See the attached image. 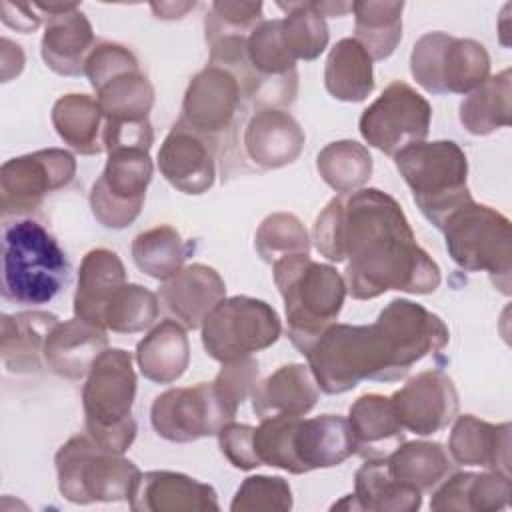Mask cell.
Wrapping results in <instances>:
<instances>
[{"label": "cell", "mask_w": 512, "mask_h": 512, "mask_svg": "<svg viewBox=\"0 0 512 512\" xmlns=\"http://www.w3.org/2000/svg\"><path fill=\"white\" fill-rule=\"evenodd\" d=\"M136 362L144 378L156 384L176 382L188 368L190 344L186 328L176 320H162L136 346Z\"/></svg>", "instance_id": "cell-32"}, {"label": "cell", "mask_w": 512, "mask_h": 512, "mask_svg": "<svg viewBox=\"0 0 512 512\" xmlns=\"http://www.w3.org/2000/svg\"><path fill=\"white\" fill-rule=\"evenodd\" d=\"M510 424H490L472 414L456 418L448 452L460 466H480L510 476Z\"/></svg>", "instance_id": "cell-25"}, {"label": "cell", "mask_w": 512, "mask_h": 512, "mask_svg": "<svg viewBox=\"0 0 512 512\" xmlns=\"http://www.w3.org/2000/svg\"><path fill=\"white\" fill-rule=\"evenodd\" d=\"M258 382V362L248 356L242 360L222 364V370L212 380L214 392L226 412L234 418L238 406L252 394Z\"/></svg>", "instance_id": "cell-46"}, {"label": "cell", "mask_w": 512, "mask_h": 512, "mask_svg": "<svg viewBox=\"0 0 512 512\" xmlns=\"http://www.w3.org/2000/svg\"><path fill=\"white\" fill-rule=\"evenodd\" d=\"M262 8V2H212L204 18L206 42L212 44L224 36H248L264 20Z\"/></svg>", "instance_id": "cell-45"}, {"label": "cell", "mask_w": 512, "mask_h": 512, "mask_svg": "<svg viewBox=\"0 0 512 512\" xmlns=\"http://www.w3.org/2000/svg\"><path fill=\"white\" fill-rule=\"evenodd\" d=\"M410 72L430 94H468L490 76V56L472 38L422 34L410 54Z\"/></svg>", "instance_id": "cell-10"}, {"label": "cell", "mask_w": 512, "mask_h": 512, "mask_svg": "<svg viewBox=\"0 0 512 512\" xmlns=\"http://www.w3.org/2000/svg\"><path fill=\"white\" fill-rule=\"evenodd\" d=\"M158 296L176 322L186 330H196L212 308L226 298V284L212 266L196 262L166 280Z\"/></svg>", "instance_id": "cell-22"}, {"label": "cell", "mask_w": 512, "mask_h": 512, "mask_svg": "<svg viewBox=\"0 0 512 512\" xmlns=\"http://www.w3.org/2000/svg\"><path fill=\"white\" fill-rule=\"evenodd\" d=\"M196 4L194 2H160V4H150V8L154 10L156 18L162 20H174V18H182L188 10H192Z\"/></svg>", "instance_id": "cell-51"}, {"label": "cell", "mask_w": 512, "mask_h": 512, "mask_svg": "<svg viewBox=\"0 0 512 512\" xmlns=\"http://www.w3.org/2000/svg\"><path fill=\"white\" fill-rule=\"evenodd\" d=\"M510 68L488 76L484 84L468 92L460 102V122L474 136H488L510 126Z\"/></svg>", "instance_id": "cell-37"}, {"label": "cell", "mask_w": 512, "mask_h": 512, "mask_svg": "<svg viewBox=\"0 0 512 512\" xmlns=\"http://www.w3.org/2000/svg\"><path fill=\"white\" fill-rule=\"evenodd\" d=\"M252 410L262 418L304 416L318 402V384L304 364H284L264 380H258L252 394Z\"/></svg>", "instance_id": "cell-27"}, {"label": "cell", "mask_w": 512, "mask_h": 512, "mask_svg": "<svg viewBox=\"0 0 512 512\" xmlns=\"http://www.w3.org/2000/svg\"><path fill=\"white\" fill-rule=\"evenodd\" d=\"M272 274L284 300L288 338L306 354L342 310L348 294L344 276L330 264L314 262L308 252L278 258Z\"/></svg>", "instance_id": "cell-3"}, {"label": "cell", "mask_w": 512, "mask_h": 512, "mask_svg": "<svg viewBox=\"0 0 512 512\" xmlns=\"http://www.w3.org/2000/svg\"><path fill=\"white\" fill-rule=\"evenodd\" d=\"M136 396V374L132 354L122 348H106L82 386V408L86 434L102 448L124 454L136 438L132 404Z\"/></svg>", "instance_id": "cell-4"}, {"label": "cell", "mask_w": 512, "mask_h": 512, "mask_svg": "<svg viewBox=\"0 0 512 512\" xmlns=\"http://www.w3.org/2000/svg\"><path fill=\"white\" fill-rule=\"evenodd\" d=\"M314 6L318 8V12L324 18L326 16H344L346 12H352L350 2H314Z\"/></svg>", "instance_id": "cell-52"}, {"label": "cell", "mask_w": 512, "mask_h": 512, "mask_svg": "<svg viewBox=\"0 0 512 512\" xmlns=\"http://www.w3.org/2000/svg\"><path fill=\"white\" fill-rule=\"evenodd\" d=\"M292 454L296 474L340 466L354 454L348 418L338 414H320L314 418L300 416L292 432Z\"/></svg>", "instance_id": "cell-23"}, {"label": "cell", "mask_w": 512, "mask_h": 512, "mask_svg": "<svg viewBox=\"0 0 512 512\" xmlns=\"http://www.w3.org/2000/svg\"><path fill=\"white\" fill-rule=\"evenodd\" d=\"M70 280V262L56 236L38 220L8 222L2 232V298L40 306Z\"/></svg>", "instance_id": "cell-2"}, {"label": "cell", "mask_w": 512, "mask_h": 512, "mask_svg": "<svg viewBox=\"0 0 512 512\" xmlns=\"http://www.w3.org/2000/svg\"><path fill=\"white\" fill-rule=\"evenodd\" d=\"M76 160L68 150L46 148L10 158L0 168V206L4 216H22L42 206L44 198L68 186Z\"/></svg>", "instance_id": "cell-17"}, {"label": "cell", "mask_w": 512, "mask_h": 512, "mask_svg": "<svg viewBox=\"0 0 512 512\" xmlns=\"http://www.w3.org/2000/svg\"><path fill=\"white\" fill-rule=\"evenodd\" d=\"M84 74L96 90L104 122L148 120L154 88L140 72L134 52L118 42H98L88 54Z\"/></svg>", "instance_id": "cell-11"}, {"label": "cell", "mask_w": 512, "mask_h": 512, "mask_svg": "<svg viewBox=\"0 0 512 512\" xmlns=\"http://www.w3.org/2000/svg\"><path fill=\"white\" fill-rule=\"evenodd\" d=\"M150 180L152 160L148 150L122 148L108 152L106 166L90 188L94 218L112 230L130 226L142 212Z\"/></svg>", "instance_id": "cell-13"}, {"label": "cell", "mask_w": 512, "mask_h": 512, "mask_svg": "<svg viewBox=\"0 0 512 512\" xmlns=\"http://www.w3.org/2000/svg\"><path fill=\"white\" fill-rule=\"evenodd\" d=\"M126 284V270L116 252L94 248L86 252L78 270L74 316L104 328V312L112 296Z\"/></svg>", "instance_id": "cell-28"}, {"label": "cell", "mask_w": 512, "mask_h": 512, "mask_svg": "<svg viewBox=\"0 0 512 512\" xmlns=\"http://www.w3.org/2000/svg\"><path fill=\"white\" fill-rule=\"evenodd\" d=\"M0 68H2V82H8L12 76H18L24 68V52L18 44L8 38L0 40Z\"/></svg>", "instance_id": "cell-50"}, {"label": "cell", "mask_w": 512, "mask_h": 512, "mask_svg": "<svg viewBox=\"0 0 512 512\" xmlns=\"http://www.w3.org/2000/svg\"><path fill=\"white\" fill-rule=\"evenodd\" d=\"M404 2H352L354 38L372 60L388 58L402 40Z\"/></svg>", "instance_id": "cell-38"}, {"label": "cell", "mask_w": 512, "mask_h": 512, "mask_svg": "<svg viewBox=\"0 0 512 512\" xmlns=\"http://www.w3.org/2000/svg\"><path fill=\"white\" fill-rule=\"evenodd\" d=\"M512 494L510 476L500 472H456L432 494V510H502Z\"/></svg>", "instance_id": "cell-31"}, {"label": "cell", "mask_w": 512, "mask_h": 512, "mask_svg": "<svg viewBox=\"0 0 512 512\" xmlns=\"http://www.w3.org/2000/svg\"><path fill=\"white\" fill-rule=\"evenodd\" d=\"M134 264L154 280L166 282L184 266L186 246L176 228L162 224L140 232L132 242Z\"/></svg>", "instance_id": "cell-41"}, {"label": "cell", "mask_w": 512, "mask_h": 512, "mask_svg": "<svg viewBox=\"0 0 512 512\" xmlns=\"http://www.w3.org/2000/svg\"><path fill=\"white\" fill-rule=\"evenodd\" d=\"M400 426L418 436L446 428L458 414V392L442 370H424L412 376L390 396Z\"/></svg>", "instance_id": "cell-19"}, {"label": "cell", "mask_w": 512, "mask_h": 512, "mask_svg": "<svg viewBox=\"0 0 512 512\" xmlns=\"http://www.w3.org/2000/svg\"><path fill=\"white\" fill-rule=\"evenodd\" d=\"M218 444L228 462L238 470H254L260 466L254 452V426L228 422L220 428Z\"/></svg>", "instance_id": "cell-47"}, {"label": "cell", "mask_w": 512, "mask_h": 512, "mask_svg": "<svg viewBox=\"0 0 512 512\" xmlns=\"http://www.w3.org/2000/svg\"><path fill=\"white\" fill-rule=\"evenodd\" d=\"M348 424L354 440V454L364 460L386 458L404 442V428L400 426L390 396L362 394L348 410Z\"/></svg>", "instance_id": "cell-29"}, {"label": "cell", "mask_w": 512, "mask_h": 512, "mask_svg": "<svg viewBox=\"0 0 512 512\" xmlns=\"http://www.w3.org/2000/svg\"><path fill=\"white\" fill-rule=\"evenodd\" d=\"M52 126L72 150L84 156L104 152V114L96 98L76 92L60 96L52 106Z\"/></svg>", "instance_id": "cell-34"}, {"label": "cell", "mask_w": 512, "mask_h": 512, "mask_svg": "<svg viewBox=\"0 0 512 512\" xmlns=\"http://www.w3.org/2000/svg\"><path fill=\"white\" fill-rule=\"evenodd\" d=\"M200 328L206 354L220 364L266 350L282 334L276 310L268 302L244 294L220 300Z\"/></svg>", "instance_id": "cell-9"}, {"label": "cell", "mask_w": 512, "mask_h": 512, "mask_svg": "<svg viewBox=\"0 0 512 512\" xmlns=\"http://www.w3.org/2000/svg\"><path fill=\"white\" fill-rule=\"evenodd\" d=\"M216 144L176 122L158 150L162 176L184 194H204L216 178Z\"/></svg>", "instance_id": "cell-20"}, {"label": "cell", "mask_w": 512, "mask_h": 512, "mask_svg": "<svg viewBox=\"0 0 512 512\" xmlns=\"http://www.w3.org/2000/svg\"><path fill=\"white\" fill-rule=\"evenodd\" d=\"M256 252L268 264L286 254L310 250V238L298 216L290 212H274L262 220L254 238Z\"/></svg>", "instance_id": "cell-43"}, {"label": "cell", "mask_w": 512, "mask_h": 512, "mask_svg": "<svg viewBox=\"0 0 512 512\" xmlns=\"http://www.w3.org/2000/svg\"><path fill=\"white\" fill-rule=\"evenodd\" d=\"M154 142V132L150 120L138 122H104L102 144L106 152L122 148H140L150 150Z\"/></svg>", "instance_id": "cell-48"}, {"label": "cell", "mask_w": 512, "mask_h": 512, "mask_svg": "<svg viewBox=\"0 0 512 512\" xmlns=\"http://www.w3.org/2000/svg\"><path fill=\"white\" fill-rule=\"evenodd\" d=\"M394 164L422 216L438 230L450 214L472 200L466 184L468 160L452 140L412 144L394 156Z\"/></svg>", "instance_id": "cell-5"}, {"label": "cell", "mask_w": 512, "mask_h": 512, "mask_svg": "<svg viewBox=\"0 0 512 512\" xmlns=\"http://www.w3.org/2000/svg\"><path fill=\"white\" fill-rule=\"evenodd\" d=\"M356 510L412 512L422 506V492L396 482L386 466V458H370L354 474Z\"/></svg>", "instance_id": "cell-35"}, {"label": "cell", "mask_w": 512, "mask_h": 512, "mask_svg": "<svg viewBox=\"0 0 512 512\" xmlns=\"http://www.w3.org/2000/svg\"><path fill=\"white\" fill-rule=\"evenodd\" d=\"M284 10L280 32L286 50L298 60H314L328 46V26L314 2H276Z\"/></svg>", "instance_id": "cell-40"}, {"label": "cell", "mask_w": 512, "mask_h": 512, "mask_svg": "<svg viewBox=\"0 0 512 512\" xmlns=\"http://www.w3.org/2000/svg\"><path fill=\"white\" fill-rule=\"evenodd\" d=\"M54 324H58V318L44 310L4 314L0 332L4 368L12 374L40 372L44 342Z\"/></svg>", "instance_id": "cell-30"}, {"label": "cell", "mask_w": 512, "mask_h": 512, "mask_svg": "<svg viewBox=\"0 0 512 512\" xmlns=\"http://www.w3.org/2000/svg\"><path fill=\"white\" fill-rule=\"evenodd\" d=\"M156 318V294L140 284H124L106 306L104 328L116 334H134L150 328Z\"/></svg>", "instance_id": "cell-42"}, {"label": "cell", "mask_w": 512, "mask_h": 512, "mask_svg": "<svg viewBox=\"0 0 512 512\" xmlns=\"http://www.w3.org/2000/svg\"><path fill=\"white\" fill-rule=\"evenodd\" d=\"M430 102L402 80L390 82L382 94L360 114L358 130L368 146L386 156L424 142L430 130Z\"/></svg>", "instance_id": "cell-12"}, {"label": "cell", "mask_w": 512, "mask_h": 512, "mask_svg": "<svg viewBox=\"0 0 512 512\" xmlns=\"http://www.w3.org/2000/svg\"><path fill=\"white\" fill-rule=\"evenodd\" d=\"M292 508L290 484L280 476H248L234 494L232 512H286Z\"/></svg>", "instance_id": "cell-44"}, {"label": "cell", "mask_w": 512, "mask_h": 512, "mask_svg": "<svg viewBox=\"0 0 512 512\" xmlns=\"http://www.w3.org/2000/svg\"><path fill=\"white\" fill-rule=\"evenodd\" d=\"M378 328L394 370V380L404 378L414 364L438 354L450 340L444 320L418 302L394 298L378 314Z\"/></svg>", "instance_id": "cell-15"}, {"label": "cell", "mask_w": 512, "mask_h": 512, "mask_svg": "<svg viewBox=\"0 0 512 512\" xmlns=\"http://www.w3.org/2000/svg\"><path fill=\"white\" fill-rule=\"evenodd\" d=\"M244 104L246 100L238 78L230 70L208 62V66L190 80L176 122L218 146L222 138L230 136L246 112Z\"/></svg>", "instance_id": "cell-16"}, {"label": "cell", "mask_w": 512, "mask_h": 512, "mask_svg": "<svg viewBox=\"0 0 512 512\" xmlns=\"http://www.w3.org/2000/svg\"><path fill=\"white\" fill-rule=\"evenodd\" d=\"M128 504L134 512L220 510L216 490L180 472L152 470L140 476Z\"/></svg>", "instance_id": "cell-21"}, {"label": "cell", "mask_w": 512, "mask_h": 512, "mask_svg": "<svg viewBox=\"0 0 512 512\" xmlns=\"http://www.w3.org/2000/svg\"><path fill=\"white\" fill-rule=\"evenodd\" d=\"M0 10H2V22L18 32H32L36 30L44 18V14L38 10L36 2L32 4H12V2H2L0 4Z\"/></svg>", "instance_id": "cell-49"}, {"label": "cell", "mask_w": 512, "mask_h": 512, "mask_svg": "<svg viewBox=\"0 0 512 512\" xmlns=\"http://www.w3.org/2000/svg\"><path fill=\"white\" fill-rule=\"evenodd\" d=\"M316 170L332 190L348 194L370 180L372 156L366 146L354 140H338L318 152Z\"/></svg>", "instance_id": "cell-39"}, {"label": "cell", "mask_w": 512, "mask_h": 512, "mask_svg": "<svg viewBox=\"0 0 512 512\" xmlns=\"http://www.w3.org/2000/svg\"><path fill=\"white\" fill-rule=\"evenodd\" d=\"M94 46L92 24L86 14L74 6L48 18L40 54L52 72L60 76H80L84 74L88 54Z\"/></svg>", "instance_id": "cell-26"}, {"label": "cell", "mask_w": 512, "mask_h": 512, "mask_svg": "<svg viewBox=\"0 0 512 512\" xmlns=\"http://www.w3.org/2000/svg\"><path fill=\"white\" fill-rule=\"evenodd\" d=\"M324 86L342 102H364L372 94V58L356 38H342L332 46L324 66Z\"/></svg>", "instance_id": "cell-33"}, {"label": "cell", "mask_w": 512, "mask_h": 512, "mask_svg": "<svg viewBox=\"0 0 512 512\" xmlns=\"http://www.w3.org/2000/svg\"><path fill=\"white\" fill-rule=\"evenodd\" d=\"M390 476L416 490L430 492L436 488L452 470V462L438 442H402L396 450L386 456Z\"/></svg>", "instance_id": "cell-36"}, {"label": "cell", "mask_w": 512, "mask_h": 512, "mask_svg": "<svg viewBox=\"0 0 512 512\" xmlns=\"http://www.w3.org/2000/svg\"><path fill=\"white\" fill-rule=\"evenodd\" d=\"M234 418L218 400L212 382H198L186 388H170L158 394L150 408L154 432L168 442H194L216 436Z\"/></svg>", "instance_id": "cell-18"}, {"label": "cell", "mask_w": 512, "mask_h": 512, "mask_svg": "<svg viewBox=\"0 0 512 512\" xmlns=\"http://www.w3.org/2000/svg\"><path fill=\"white\" fill-rule=\"evenodd\" d=\"M324 394H344L362 380L394 382L390 358L374 324H332L304 354Z\"/></svg>", "instance_id": "cell-6"}, {"label": "cell", "mask_w": 512, "mask_h": 512, "mask_svg": "<svg viewBox=\"0 0 512 512\" xmlns=\"http://www.w3.org/2000/svg\"><path fill=\"white\" fill-rule=\"evenodd\" d=\"M440 232H444L446 250L458 268L488 272L492 284L502 294H510L512 230L502 212L470 200L448 216Z\"/></svg>", "instance_id": "cell-7"}, {"label": "cell", "mask_w": 512, "mask_h": 512, "mask_svg": "<svg viewBox=\"0 0 512 512\" xmlns=\"http://www.w3.org/2000/svg\"><path fill=\"white\" fill-rule=\"evenodd\" d=\"M306 136L296 118L282 108H254L244 112L228 136V158L240 152L248 162V170L264 172L292 164L302 148ZM240 156L236 162H240Z\"/></svg>", "instance_id": "cell-14"}, {"label": "cell", "mask_w": 512, "mask_h": 512, "mask_svg": "<svg viewBox=\"0 0 512 512\" xmlns=\"http://www.w3.org/2000/svg\"><path fill=\"white\" fill-rule=\"evenodd\" d=\"M54 464L58 490L72 504L128 500L142 476L134 462L98 446L88 434L64 442Z\"/></svg>", "instance_id": "cell-8"}, {"label": "cell", "mask_w": 512, "mask_h": 512, "mask_svg": "<svg viewBox=\"0 0 512 512\" xmlns=\"http://www.w3.org/2000/svg\"><path fill=\"white\" fill-rule=\"evenodd\" d=\"M312 240L320 256L344 262L346 292L372 300L388 290L432 294L440 268L416 242L402 206L378 188L334 196L318 214Z\"/></svg>", "instance_id": "cell-1"}, {"label": "cell", "mask_w": 512, "mask_h": 512, "mask_svg": "<svg viewBox=\"0 0 512 512\" xmlns=\"http://www.w3.org/2000/svg\"><path fill=\"white\" fill-rule=\"evenodd\" d=\"M106 348V328L74 316L72 320L54 324L46 336L42 358L54 374L68 380H80L90 372L92 364Z\"/></svg>", "instance_id": "cell-24"}]
</instances>
